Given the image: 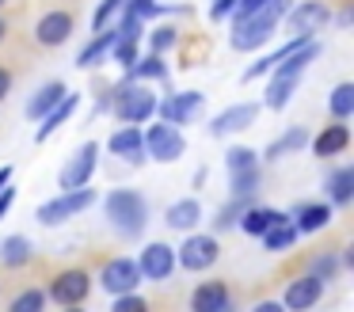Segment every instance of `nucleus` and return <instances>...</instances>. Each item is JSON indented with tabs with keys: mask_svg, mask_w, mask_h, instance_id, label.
I'll return each instance as SVG.
<instances>
[{
	"mask_svg": "<svg viewBox=\"0 0 354 312\" xmlns=\"http://www.w3.org/2000/svg\"><path fill=\"white\" fill-rule=\"evenodd\" d=\"M316 53H320V42L308 38L301 50H293L290 57H282L274 65V76H270L267 91H263V103H267L270 111H282V107L293 99V91H297V84H301V73L316 61Z\"/></svg>",
	"mask_w": 354,
	"mask_h": 312,
	"instance_id": "1",
	"label": "nucleus"
},
{
	"mask_svg": "<svg viewBox=\"0 0 354 312\" xmlns=\"http://www.w3.org/2000/svg\"><path fill=\"white\" fill-rule=\"evenodd\" d=\"M286 8H290V0H267L259 12L236 19L232 23V35H229V46L240 53L263 50V42H270V35L278 30V19L286 15Z\"/></svg>",
	"mask_w": 354,
	"mask_h": 312,
	"instance_id": "2",
	"label": "nucleus"
},
{
	"mask_svg": "<svg viewBox=\"0 0 354 312\" xmlns=\"http://www.w3.org/2000/svg\"><path fill=\"white\" fill-rule=\"evenodd\" d=\"M107 221L111 228H118L122 236H130V240H138L141 232H145L149 225V202L141 190H130V187H118L107 194Z\"/></svg>",
	"mask_w": 354,
	"mask_h": 312,
	"instance_id": "3",
	"label": "nucleus"
},
{
	"mask_svg": "<svg viewBox=\"0 0 354 312\" xmlns=\"http://www.w3.org/2000/svg\"><path fill=\"white\" fill-rule=\"evenodd\" d=\"M111 107H115V114L126 122V126H141V122H149L156 114V95H153V88H145V84L122 80V84H115V91H111Z\"/></svg>",
	"mask_w": 354,
	"mask_h": 312,
	"instance_id": "4",
	"label": "nucleus"
},
{
	"mask_svg": "<svg viewBox=\"0 0 354 312\" xmlns=\"http://www.w3.org/2000/svg\"><path fill=\"white\" fill-rule=\"evenodd\" d=\"M217 259H221V244H217V236H209V232H191L176 251V266H183V270H191V274L209 270Z\"/></svg>",
	"mask_w": 354,
	"mask_h": 312,
	"instance_id": "5",
	"label": "nucleus"
},
{
	"mask_svg": "<svg viewBox=\"0 0 354 312\" xmlns=\"http://www.w3.org/2000/svg\"><path fill=\"white\" fill-rule=\"evenodd\" d=\"M88 293H92V274H88L84 266H69V270L54 274V282H50V289H46V301L69 309V304H84Z\"/></svg>",
	"mask_w": 354,
	"mask_h": 312,
	"instance_id": "6",
	"label": "nucleus"
},
{
	"mask_svg": "<svg viewBox=\"0 0 354 312\" xmlns=\"http://www.w3.org/2000/svg\"><path fill=\"white\" fill-rule=\"evenodd\" d=\"M141 137H145V156L160 160V164H176L187 152V137L179 134V126H171V122H156V126H149Z\"/></svg>",
	"mask_w": 354,
	"mask_h": 312,
	"instance_id": "7",
	"label": "nucleus"
},
{
	"mask_svg": "<svg viewBox=\"0 0 354 312\" xmlns=\"http://www.w3.org/2000/svg\"><path fill=\"white\" fill-rule=\"evenodd\" d=\"M95 164H100V145H95V141H84V145H80V152H73L69 164L62 167L57 183H62L65 190L88 187V183H92V175H95Z\"/></svg>",
	"mask_w": 354,
	"mask_h": 312,
	"instance_id": "8",
	"label": "nucleus"
},
{
	"mask_svg": "<svg viewBox=\"0 0 354 312\" xmlns=\"http://www.w3.org/2000/svg\"><path fill=\"white\" fill-rule=\"evenodd\" d=\"M156 111L171 126H187V122H198V114L206 111V95L202 91H171L164 103H156Z\"/></svg>",
	"mask_w": 354,
	"mask_h": 312,
	"instance_id": "9",
	"label": "nucleus"
},
{
	"mask_svg": "<svg viewBox=\"0 0 354 312\" xmlns=\"http://www.w3.org/2000/svg\"><path fill=\"white\" fill-rule=\"evenodd\" d=\"M133 263H138L141 278L168 282L171 270H176V248H171V244H164V240H153V244H145V248H141V259H133Z\"/></svg>",
	"mask_w": 354,
	"mask_h": 312,
	"instance_id": "10",
	"label": "nucleus"
},
{
	"mask_svg": "<svg viewBox=\"0 0 354 312\" xmlns=\"http://www.w3.org/2000/svg\"><path fill=\"white\" fill-rule=\"evenodd\" d=\"M286 23H290L293 35H308L313 38L320 27L331 23V8L324 0H305V4H290L286 8Z\"/></svg>",
	"mask_w": 354,
	"mask_h": 312,
	"instance_id": "11",
	"label": "nucleus"
},
{
	"mask_svg": "<svg viewBox=\"0 0 354 312\" xmlns=\"http://www.w3.org/2000/svg\"><path fill=\"white\" fill-rule=\"evenodd\" d=\"M191 312H236V297L221 278L198 282L191 293Z\"/></svg>",
	"mask_w": 354,
	"mask_h": 312,
	"instance_id": "12",
	"label": "nucleus"
},
{
	"mask_svg": "<svg viewBox=\"0 0 354 312\" xmlns=\"http://www.w3.org/2000/svg\"><path fill=\"white\" fill-rule=\"evenodd\" d=\"M138 282H141V270H138V263H133V259H126V255L103 263V270H100V286L107 289V293H115V297L133 293V289H138Z\"/></svg>",
	"mask_w": 354,
	"mask_h": 312,
	"instance_id": "13",
	"label": "nucleus"
},
{
	"mask_svg": "<svg viewBox=\"0 0 354 312\" xmlns=\"http://www.w3.org/2000/svg\"><path fill=\"white\" fill-rule=\"evenodd\" d=\"M320 297H324V282L316 278V274H301V278H293L290 286H286L282 309L286 312H308V309H316Z\"/></svg>",
	"mask_w": 354,
	"mask_h": 312,
	"instance_id": "14",
	"label": "nucleus"
},
{
	"mask_svg": "<svg viewBox=\"0 0 354 312\" xmlns=\"http://www.w3.org/2000/svg\"><path fill=\"white\" fill-rule=\"evenodd\" d=\"M73 30H77V19H73V12H62V8H57V12H46V15L39 19V27H35V42H39V46H50V50H54V46L69 42Z\"/></svg>",
	"mask_w": 354,
	"mask_h": 312,
	"instance_id": "15",
	"label": "nucleus"
},
{
	"mask_svg": "<svg viewBox=\"0 0 354 312\" xmlns=\"http://www.w3.org/2000/svg\"><path fill=\"white\" fill-rule=\"evenodd\" d=\"M107 149H111V156H118V160H126V164H145V137H141V126H122V129H115L111 134V141H107Z\"/></svg>",
	"mask_w": 354,
	"mask_h": 312,
	"instance_id": "16",
	"label": "nucleus"
},
{
	"mask_svg": "<svg viewBox=\"0 0 354 312\" xmlns=\"http://www.w3.org/2000/svg\"><path fill=\"white\" fill-rule=\"evenodd\" d=\"M263 107L259 103H232L225 107L221 114H217L214 122H209V134L214 137H229V134H240V129H248L255 122V114H259Z\"/></svg>",
	"mask_w": 354,
	"mask_h": 312,
	"instance_id": "17",
	"label": "nucleus"
},
{
	"mask_svg": "<svg viewBox=\"0 0 354 312\" xmlns=\"http://www.w3.org/2000/svg\"><path fill=\"white\" fill-rule=\"evenodd\" d=\"M308 149H313L320 160L346 152V149H351V129H346V122H331V126H324L320 134H316L313 141H308Z\"/></svg>",
	"mask_w": 354,
	"mask_h": 312,
	"instance_id": "18",
	"label": "nucleus"
},
{
	"mask_svg": "<svg viewBox=\"0 0 354 312\" xmlns=\"http://www.w3.org/2000/svg\"><path fill=\"white\" fill-rule=\"evenodd\" d=\"M331 202H301V205H293V228L297 232H324V228L331 225Z\"/></svg>",
	"mask_w": 354,
	"mask_h": 312,
	"instance_id": "19",
	"label": "nucleus"
},
{
	"mask_svg": "<svg viewBox=\"0 0 354 312\" xmlns=\"http://www.w3.org/2000/svg\"><path fill=\"white\" fill-rule=\"evenodd\" d=\"M278 221H286V213H282V210H270V205H255V202H252L244 213H240L236 225L244 228L248 236H255V240H259V236L267 232V228H274Z\"/></svg>",
	"mask_w": 354,
	"mask_h": 312,
	"instance_id": "20",
	"label": "nucleus"
},
{
	"mask_svg": "<svg viewBox=\"0 0 354 312\" xmlns=\"http://www.w3.org/2000/svg\"><path fill=\"white\" fill-rule=\"evenodd\" d=\"M164 221H168V228H176V232H194L198 221H202L198 198H179V202H171L168 213H164Z\"/></svg>",
	"mask_w": 354,
	"mask_h": 312,
	"instance_id": "21",
	"label": "nucleus"
},
{
	"mask_svg": "<svg viewBox=\"0 0 354 312\" xmlns=\"http://www.w3.org/2000/svg\"><path fill=\"white\" fill-rule=\"evenodd\" d=\"M80 107V95H65L62 103L54 107V111H46V118H39V129H35V141H50V134H57V129L65 126V122L77 114Z\"/></svg>",
	"mask_w": 354,
	"mask_h": 312,
	"instance_id": "22",
	"label": "nucleus"
},
{
	"mask_svg": "<svg viewBox=\"0 0 354 312\" xmlns=\"http://www.w3.org/2000/svg\"><path fill=\"white\" fill-rule=\"evenodd\" d=\"M65 95H69V88H65L62 80H50V84H42V88L31 95V103H27V118H31V122L46 118V111H54V107L62 103Z\"/></svg>",
	"mask_w": 354,
	"mask_h": 312,
	"instance_id": "23",
	"label": "nucleus"
},
{
	"mask_svg": "<svg viewBox=\"0 0 354 312\" xmlns=\"http://www.w3.org/2000/svg\"><path fill=\"white\" fill-rule=\"evenodd\" d=\"M118 30H95V38L77 53V68H95L103 57H111V46H115Z\"/></svg>",
	"mask_w": 354,
	"mask_h": 312,
	"instance_id": "24",
	"label": "nucleus"
},
{
	"mask_svg": "<svg viewBox=\"0 0 354 312\" xmlns=\"http://www.w3.org/2000/svg\"><path fill=\"white\" fill-rule=\"evenodd\" d=\"M301 149H308V129H305V126H290L282 137H278V141L267 145L263 160H282V156H290V152H301Z\"/></svg>",
	"mask_w": 354,
	"mask_h": 312,
	"instance_id": "25",
	"label": "nucleus"
},
{
	"mask_svg": "<svg viewBox=\"0 0 354 312\" xmlns=\"http://www.w3.org/2000/svg\"><path fill=\"white\" fill-rule=\"evenodd\" d=\"M324 187H328V202L331 205H351L354 202V167L331 172L328 179H324Z\"/></svg>",
	"mask_w": 354,
	"mask_h": 312,
	"instance_id": "26",
	"label": "nucleus"
},
{
	"mask_svg": "<svg viewBox=\"0 0 354 312\" xmlns=\"http://www.w3.org/2000/svg\"><path fill=\"white\" fill-rule=\"evenodd\" d=\"M130 80H168V65H164V53H149V57H138L130 68Z\"/></svg>",
	"mask_w": 354,
	"mask_h": 312,
	"instance_id": "27",
	"label": "nucleus"
},
{
	"mask_svg": "<svg viewBox=\"0 0 354 312\" xmlns=\"http://www.w3.org/2000/svg\"><path fill=\"white\" fill-rule=\"evenodd\" d=\"M297 236H301V232L293 228V221L286 217V221H278L274 228H267L259 240H263V248H267V251H290L293 244H297Z\"/></svg>",
	"mask_w": 354,
	"mask_h": 312,
	"instance_id": "28",
	"label": "nucleus"
},
{
	"mask_svg": "<svg viewBox=\"0 0 354 312\" xmlns=\"http://www.w3.org/2000/svg\"><path fill=\"white\" fill-rule=\"evenodd\" d=\"M328 111H331V118H335V122H346L354 114V84L351 80H343V84H335V88H331Z\"/></svg>",
	"mask_w": 354,
	"mask_h": 312,
	"instance_id": "29",
	"label": "nucleus"
},
{
	"mask_svg": "<svg viewBox=\"0 0 354 312\" xmlns=\"http://www.w3.org/2000/svg\"><path fill=\"white\" fill-rule=\"evenodd\" d=\"M0 259H4V266H24V263H31V240L27 236H8V240L0 244Z\"/></svg>",
	"mask_w": 354,
	"mask_h": 312,
	"instance_id": "30",
	"label": "nucleus"
},
{
	"mask_svg": "<svg viewBox=\"0 0 354 312\" xmlns=\"http://www.w3.org/2000/svg\"><path fill=\"white\" fill-rule=\"evenodd\" d=\"M339 270H343V263H339L335 251H316V255L308 259V274H316V278H320L324 286H328V282L335 278Z\"/></svg>",
	"mask_w": 354,
	"mask_h": 312,
	"instance_id": "31",
	"label": "nucleus"
},
{
	"mask_svg": "<svg viewBox=\"0 0 354 312\" xmlns=\"http://www.w3.org/2000/svg\"><path fill=\"white\" fill-rule=\"evenodd\" d=\"M225 167L232 172H248V167H259V152L248 149V145H229L225 149Z\"/></svg>",
	"mask_w": 354,
	"mask_h": 312,
	"instance_id": "32",
	"label": "nucleus"
},
{
	"mask_svg": "<svg viewBox=\"0 0 354 312\" xmlns=\"http://www.w3.org/2000/svg\"><path fill=\"white\" fill-rule=\"evenodd\" d=\"M259 167H248V172H232L229 175V190H232V198H252L255 190H259Z\"/></svg>",
	"mask_w": 354,
	"mask_h": 312,
	"instance_id": "33",
	"label": "nucleus"
},
{
	"mask_svg": "<svg viewBox=\"0 0 354 312\" xmlns=\"http://www.w3.org/2000/svg\"><path fill=\"white\" fill-rule=\"evenodd\" d=\"M8 312H46V289H24V293H16Z\"/></svg>",
	"mask_w": 354,
	"mask_h": 312,
	"instance_id": "34",
	"label": "nucleus"
},
{
	"mask_svg": "<svg viewBox=\"0 0 354 312\" xmlns=\"http://www.w3.org/2000/svg\"><path fill=\"white\" fill-rule=\"evenodd\" d=\"M111 57H115L122 68H130L133 61L141 57V46H138V38H122V35H118V38H115V46H111Z\"/></svg>",
	"mask_w": 354,
	"mask_h": 312,
	"instance_id": "35",
	"label": "nucleus"
},
{
	"mask_svg": "<svg viewBox=\"0 0 354 312\" xmlns=\"http://www.w3.org/2000/svg\"><path fill=\"white\" fill-rule=\"evenodd\" d=\"M176 42H179L176 27H156L149 35V53H168V50H176Z\"/></svg>",
	"mask_w": 354,
	"mask_h": 312,
	"instance_id": "36",
	"label": "nucleus"
},
{
	"mask_svg": "<svg viewBox=\"0 0 354 312\" xmlns=\"http://www.w3.org/2000/svg\"><path fill=\"white\" fill-rule=\"evenodd\" d=\"M122 4H126V0H103V4L95 8V15H92V30H107L111 15L122 12Z\"/></svg>",
	"mask_w": 354,
	"mask_h": 312,
	"instance_id": "37",
	"label": "nucleus"
},
{
	"mask_svg": "<svg viewBox=\"0 0 354 312\" xmlns=\"http://www.w3.org/2000/svg\"><path fill=\"white\" fill-rule=\"evenodd\" d=\"M252 205V198H232L229 205H225V213H217V228H229V225H236L240 221V213Z\"/></svg>",
	"mask_w": 354,
	"mask_h": 312,
	"instance_id": "38",
	"label": "nucleus"
},
{
	"mask_svg": "<svg viewBox=\"0 0 354 312\" xmlns=\"http://www.w3.org/2000/svg\"><path fill=\"white\" fill-rule=\"evenodd\" d=\"M111 312H149V301H145V297H138V293H122Z\"/></svg>",
	"mask_w": 354,
	"mask_h": 312,
	"instance_id": "39",
	"label": "nucleus"
},
{
	"mask_svg": "<svg viewBox=\"0 0 354 312\" xmlns=\"http://www.w3.org/2000/svg\"><path fill=\"white\" fill-rule=\"evenodd\" d=\"M126 15H133V19H141L145 23L149 15H153V8H156V0H126Z\"/></svg>",
	"mask_w": 354,
	"mask_h": 312,
	"instance_id": "40",
	"label": "nucleus"
},
{
	"mask_svg": "<svg viewBox=\"0 0 354 312\" xmlns=\"http://www.w3.org/2000/svg\"><path fill=\"white\" fill-rule=\"evenodd\" d=\"M263 4H267V0H236V8H232V23L244 19V15H252V12H259Z\"/></svg>",
	"mask_w": 354,
	"mask_h": 312,
	"instance_id": "41",
	"label": "nucleus"
},
{
	"mask_svg": "<svg viewBox=\"0 0 354 312\" xmlns=\"http://www.w3.org/2000/svg\"><path fill=\"white\" fill-rule=\"evenodd\" d=\"M12 202H16V190H12V183L4 190H0V221L8 217V210H12Z\"/></svg>",
	"mask_w": 354,
	"mask_h": 312,
	"instance_id": "42",
	"label": "nucleus"
},
{
	"mask_svg": "<svg viewBox=\"0 0 354 312\" xmlns=\"http://www.w3.org/2000/svg\"><path fill=\"white\" fill-rule=\"evenodd\" d=\"M232 8H236V0H214L209 15H214V19H225V15H232Z\"/></svg>",
	"mask_w": 354,
	"mask_h": 312,
	"instance_id": "43",
	"label": "nucleus"
},
{
	"mask_svg": "<svg viewBox=\"0 0 354 312\" xmlns=\"http://www.w3.org/2000/svg\"><path fill=\"white\" fill-rule=\"evenodd\" d=\"M8 91H12V73L0 65V99H8Z\"/></svg>",
	"mask_w": 354,
	"mask_h": 312,
	"instance_id": "44",
	"label": "nucleus"
},
{
	"mask_svg": "<svg viewBox=\"0 0 354 312\" xmlns=\"http://www.w3.org/2000/svg\"><path fill=\"white\" fill-rule=\"evenodd\" d=\"M252 312H286V309H282V301H259Z\"/></svg>",
	"mask_w": 354,
	"mask_h": 312,
	"instance_id": "45",
	"label": "nucleus"
},
{
	"mask_svg": "<svg viewBox=\"0 0 354 312\" xmlns=\"http://www.w3.org/2000/svg\"><path fill=\"white\" fill-rule=\"evenodd\" d=\"M354 23V8H343V12H339V27H351Z\"/></svg>",
	"mask_w": 354,
	"mask_h": 312,
	"instance_id": "46",
	"label": "nucleus"
},
{
	"mask_svg": "<svg viewBox=\"0 0 354 312\" xmlns=\"http://www.w3.org/2000/svg\"><path fill=\"white\" fill-rule=\"evenodd\" d=\"M191 187H194V190H202V187H206V167H198V172H194Z\"/></svg>",
	"mask_w": 354,
	"mask_h": 312,
	"instance_id": "47",
	"label": "nucleus"
},
{
	"mask_svg": "<svg viewBox=\"0 0 354 312\" xmlns=\"http://www.w3.org/2000/svg\"><path fill=\"white\" fill-rule=\"evenodd\" d=\"M8 183H12V167H8V164H4V167H0V190L8 187Z\"/></svg>",
	"mask_w": 354,
	"mask_h": 312,
	"instance_id": "48",
	"label": "nucleus"
},
{
	"mask_svg": "<svg viewBox=\"0 0 354 312\" xmlns=\"http://www.w3.org/2000/svg\"><path fill=\"white\" fill-rule=\"evenodd\" d=\"M62 312H88L84 304H69V309H62Z\"/></svg>",
	"mask_w": 354,
	"mask_h": 312,
	"instance_id": "49",
	"label": "nucleus"
},
{
	"mask_svg": "<svg viewBox=\"0 0 354 312\" xmlns=\"http://www.w3.org/2000/svg\"><path fill=\"white\" fill-rule=\"evenodd\" d=\"M4 35H8V23L0 19V42H4Z\"/></svg>",
	"mask_w": 354,
	"mask_h": 312,
	"instance_id": "50",
	"label": "nucleus"
},
{
	"mask_svg": "<svg viewBox=\"0 0 354 312\" xmlns=\"http://www.w3.org/2000/svg\"><path fill=\"white\" fill-rule=\"evenodd\" d=\"M0 8H4V0H0Z\"/></svg>",
	"mask_w": 354,
	"mask_h": 312,
	"instance_id": "51",
	"label": "nucleus"
}]
</instances>
